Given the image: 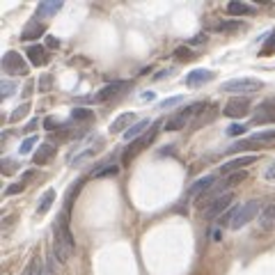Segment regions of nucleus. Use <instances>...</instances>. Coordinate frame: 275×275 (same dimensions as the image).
I'll return each instance as SVG.
<instances>
[{
    "mask_svg": "<svg viewBox=\"0 0 275 275\" xmlns=\"http://www.w3.org/2000/svg\"><path fill=\"white\" fill-rule=\"evenodd\" d=\"M69 211L71 209L64 206L62 213H60L58 220H55V227H53V252L62 264L71 259L73 250H76V241H73L71 227H69Z\"/></svg>",
    "mask_w": 275,
    "mask_h": 275,
    "instance_id": "f257e3e1",
    "label": "nucleus"
},
{
    "mask_svg": "<svg viewBox=\"0 0 275 275\" xmlns=\"http://www.w3.org/2000/svg\"><path fill=\"white\" fill-rule=\"evenodd\" d=\"M200 110H204V103L202 101H195V103H188L186 108H181V110H177V113L172 115V117L168 119V122L163 124V128L165 131H181L183 126H186L188 122H190L193 117H195Z\"/></svg>",
    "mask_w": 275,
    "mask_h": 275,
    "instance_id": "f03ea898",
    "label": "nucleus"
},
{
    "mask_svg": "<svg viewBox=\"0 0 275 275\" xmlns=\"http://www.w3.org/2000/svg\"><path fill=\"white\" fill-rule=\"evenodd\" d=\"M261 87H264V82L257 78H234V80L223 82V92H227V94H252Z\"/></svg>",
    "mask_w": 275,
    "mask_h": 275,
    "instance_id": "7ed1b4c3",
    "label": "nucleus"
},
{
    "mask_svg": "<svg viewBox=\"0 0 275 275\" xmlns=\"http://www.w3.org/2000/svg\"><path fill=\"white\" fill-rule=\"evenodd\" d=\"M257 213H261V211H259V200H250V202H245V204H241V209H236V213H234L232 225H229V227H232V229H241V227H245V225L250 223V220L255 218Z\"/></svg>",
    "mask_w": 275,
    "mask_h": 275,
    "instance_id": "20e7f679",
    "label": "nucleus"
},
{
    "mask_svg": "<svg viewBox=\"0 0 275 275\" xmlns=\"http://www.w3.org/2000/svg\"><path fill=\"white\" fill-rule=\"evenodd\" d=\"M158 128H160V122H156V124H151V128H149V133H142L138 140H133L131 142V147H128L126 151H124V160H131L133 156H138L145 147H149L151 142L156 140V135H158Z\"/></svg>",
    "mask_w": 275,
    "mask_h": 275,
    "instance_id": "39448f33",
    "label": "nucleus"
},
{
    "mask_svg": "<svg viewBox=\"0 0 275 275\" xmlns=\"http://www.w3.org/2000/svg\"><path fill=\"white\" fill-rule=\"evenodd\" d=\"M3 71L7 76H25L28 73V64L23 62V58L16 50H7L3 58Z\"/></svg>",
    "mask_w": 275,
    "mask_h": 275,
    "instance_id": "423d86ee",
    "label": "nucleus"
},
{
    "mask_svg": "<svg viewBox=\"0 0 275 275\" xmlns=\"http://www.w3.org/2000/svg\"><path fill=\"white\" fill-rule=\"evenodd\" d=\"M232 202H234V193H227V195L215 197L213 202H209V204H206L204 218H206V220H213L215 215H223V211H229Z\"/></svg>",
    "mask_w": 275,
    "mask_h": 275,
    "instance_id": "0eeeda50",
    "label": "nucleus"
},
{
    "mask_svg": "<svg viewBox=\"0 0 275 275\" xmlns=\"http://www.w3.org/2000/svg\"><path fill=\"white\" fill-rule=\"evenodd\" d=\"M248 108H250V99L248 96H232L225 103L223 115H227V117H243V115H248Z\"/></svg>",
    "mask_w": 275,
    "mask_h": 275,
    "instance_id": "6e6552de",
    "label": "nucleus"
},
{
    "mask_svg": "<svg viewBox=\"0 0 275 275\" xmlns=\"http://www.w3.org/2000/svg\"><path fill=\"white\" fill-rule=\"evenodd\" d=\"M126 87H128V82H126V80H115V82H110V85L101 87V90L96 92L94 96H87L85 101H92V103H101V101H108L110 96H115L117 92L126 90Z\"/></svg>",
    "mask_w": 275,
    "mask_h": 275,
    "instance_id": "1a4fd4ad",
    "label": "nucleus"
},
{
    "mask_svg": "<svg viewBox=\"0 0 275 275\" xmlns=\"http://www.w3.org/2000/svg\"><path fill=\"white\" fill-rule=\"evenodd\" d=\"M259 229H261V232H270V229H275V202H268V204L261 209V213H259Z\"/></svg>",
    "mask_w": 275,
    "mask_h": 275,
    "instance_id": "9d476101",
    "label": "nucleus"
},
{
    "mask_svg": "<svg viewBox=\"0 0 275 275\" xmlns=\"http://www.w3.org/2000/svg\"><path fill=\"white\" fill-rule=\"evenodd\" d=\"M211 78H213V71H209V69H193V71L183 78V82H186L188 87H197V85H202V82H209Z\"/></svg>",
    "mask_w": 275,
    "mask_h": 275,
    "instance_id": "9b49d317",
    "label": "nucleus"
},
{
    "mask_svg": "<svg viewBox=\"0 0 275 275\" xmlns=\"http://www.w3.org/2000/svg\"><path fill=\"white\" fill-rule=\"evenodd\" d=\"M25 55H28V60H30L32 67H44V64L48 62V58H46V48H44V46H39V44L28 46Z\"/></svg>",
    "mask_w": 275,
    "mask_h": 275,
    "instance_id": "f8f14e48",
    "label": "nucleus"
},
{
    "mask_svg": "<svg viewBox=\"0 0 275 275\" xmlns=\"http://www.w3.org/2000/svg\"><path fill=\"white\" fill-rule=\"evenodd\" d=\"M275 138V128H270V131H259L257 135H252L250 140H243V142H238V145H234V147H229L227 151H241L243 147H250V145H255V142H268V140H273Z\"/></svg>",
    "mask_w": 275,
    "mask_h": 275,
    "instance_id": "ddd939ff",
    "label": "nucleus"
},
{
    "mask_svg": "<svg viewBox=\"0 0 275 275\" xmlns=\"http://www.w3.org/2000/svg\"><path fill=\"white\" fill-rule=\"evenodd\" d=\"M215 186V177L213 174H206V177H202V179H197L195 183L190 186V190H188V195H204L206 190H211V188Z\"/></svg>",
    "mask_w": 275,
    "mask_h": 275,
    "instance_id": "4468645a",
    "label": "nucleus"
},
{
    "mask_svg": "<svg viewBox=\"0 0 275 275\" xmlns=\"http://www.w3.org/2000/svg\"><path fill=\"white\" fill-rule=\"evenodd\" d=\"M133 122H135V113H122L117 119H113V124H110V131H113V133H119V131L126 133L128 128H131Z\"/></svg>",
    "mask_w": 275,
    "mask_h": 275,
    "instance_id": "2eb2a0df",
    "label": "nucleus"
},
{
    "mask_svg": "<svg viewBox=\"0 0 275 275\" xmlns=\"http://www.w3.org/2000/svg\"><path fill=\"white\" fill-rule=\"evenodd\" d=\"M44 32H46V25H44V23H39L37 18H32V21H28V25L23 28L21 37H23V39H39Z\"/></svg>",
    "mask_w": 275,
    "mask_h": 275,
    "instance_id": "dca6fc26",
    "label": "nucleus"
},
{
    "mask_svg": "<svg viewBox=\"0 0 275 275\" xmlns=\"http://www.w3.org/2000/svg\"><path fill=\"white\" fill-rule=\"evenodd\" d=\"M252 163H257V156H255V154H252V156H238V158H234V160H229V163H225L223 168H220V172L227 174V172H232V170H241V168H245V165H252Z\"/></svg>",
    "mask_w": 275,
    "mask_h": 275,
    "instance_id": "f3484780",
    "label": "nucleus"
},
{
    "mask_svg": "<svg viewBox=\"0 0 275 275\" xmlns=\"http://www.w3.org/2000/svg\"><path fill=\"white\" fill-rule=\"evenodd\" d=\"M257 9L252 7V5H245V3H238V0H232V3L227 5V14H232V16H252Z\"/></svg>",
    "mask_w": 275,
    "mask_h": 275,
    "instance_id": "a211bd4d",
    "label": "nucleus"
},
{
    "mask_svg": "<svg viewBox=\"0 0 275 275\" xmlns=\"http://www.w3.org/2000/svg\"><path fill=\"white\" fill-rule=\"evenodd\" d=\"M53 156H55V147L50 145V142H44V145L37 149V154L32 156V160H35L37 165H46L50 158H53Z\"/></svg>",
    "mask_w": 275,
    "mask_h": 275,
    "instance_id": "6ab92c4d",
    "label": "nucleus"
},
{
    "mask_svg": "<svg viewBox=\"0 0 275 275\" xmlns=\"http://www.w3.org/2000/svg\"><path fill=\"white\" fill-rule=\"evenodd\" d=\"M60 9H62V3H60V0H46V3H39V7H37V16L39 18L53 16V14H58Z\"/></svg>",
    "mask_w": 275,
    "mask_h": 275,
    "instance_id": "aec40b11",
    "label": "nucleus"
},
{
    "mask_svg": "<svg viewBox=\"0 0 275 275\" xmlns=\"http://www.w3.org/2000/svg\"><path fill=\"white\" fill-rule=\"evenodd\" d=\"M149 126V119H140V122H135L131 128H128L126 133H124V140L126 142H133V140H138V138L142 135V131Z\"/></svg>",
    "mask_w": 275,
    "mask_h": 275,
    "instance_id": "412c9836",
    "label": "nucleus"
},
{
    "mask_svg": "<svg viewBox=\"0 0 275 275\" xmlns=\"http://www.w3.org/2000/svg\"><path fill=\"white\" fill-rule=\"evenodd\" d=\"M53 200H55V190H53V188H50V190H46L44 195H41L39 204H37V213H39V215H44L46 211L50 209V204H53Z\"/></svg>",
    "mask_w": 275,
    "mask_h": 275,
    "instance_id": "4be33fe9",
    "label": "nucleus"
},
{
    "mask_svg": "<svg viewBox=\"0 0 275 275\" xmlns=\"http://www.w3.org/2000/svg\"><path fill=\"white\" fill-rule=\"evenodd\" d=\"M28 110H30V103H23V105H18V108H14V113L9 115V122H18V119H23L28 115Z\"/></svg>",
    "mask_w": 275,
    "mask_h": 275,
    "instance_id": "5701e85b",
    "label": "nucleus"
},
{
    "mask_svg": "<svg viewBox=\"0 0 275 275\" xmlns=\"http://www.w3.org/2000/svg\"><path fill=\"white\" fill-rule=\"evenodd\" d=\"M14 92H16V82H12V80H3L0 82V94L7 99V96H12Z\"/></svg>",
    "mask_w": 275,
    "mask_h": 275,
    "instance_id": "b1692460",
    "label": "nucleus"
},
{
    "mask_svg": "<svg viewBox=\"0 0 275 275\" xmlns=\"http://www.w3.org/2000/svg\"><path fill=\"white\" fill-rule=\"evenodd\" d=\"M238 25H241V21H227V23H218L215 30L218 32H232V30H236Z\"/></svg>",
    "mask_w": 275,
    "mask_h": 275,
    "instance_id": "393cba45",
    "label": "nucleus"
},
{
    "mask_svg": "<svg viewBox=\"0 0 275 275\" xmlns=\"http://www.w3.org/2000/svg\"><path fill=\"white\" fill-rule=\"evenodd\" d=\"M71 119H92V113L87 108H73L71 110Z\"/></svg>",
    "mask_w": 275,
    "mask_h": 275,
    "instance_id": "a878e982",
    "label": "nucleus"
},
{
    "mask_svg": "<svg viewBox=\"0 0 275 275\" xmlns=\"http://www.w3.org/2000/svg\"><path fill=\"white\" fill-rule=\"evenodd\" d=\"M37 145V135H30V138H25V140H23V145H21V154H30V149L32 147Z\"/></svg>",
    "mask_w": 275,
    "mask_h": 275,
    "instance_id": "bb28decb",
    "label": "nucleus"
},
{
    "mask_svg": "<svg viewBox=\"0 0 275 275\" xmlns=\"http://www.w3.org/2000/svg\"><path fill=\"white\" fill-rule=\"evenodd\" d=\"M117 172H119L117 165H105L103 170H96L94 177H108V174H117Z\"/></svg>",
    "mask_w": 275,
    "mask_h": 275,
    "instance_id": "cd10ccee",
    "label": "nucleus"
},
{
    "mask_svg": "<svg viewBox=\"0 0 275 275\" xmlns=\"http://www.w3.org/2000/svg\"><path fill=\"white\" fill-rule=\"evenodd\" d=\"M243 133H245V126H241V124H232V126L227 128V135H232V138L243 135Z\"/></svg>",
    "mask_w": 275,
    "mask_h": 275,
    "instance_id": "c85d7f7f",
    "label": "nucleus"
},
{
    "mask_svg": "<svg viewBox=\"0 0 275 275\" xmlns=\"http://www.w3.org/2000/svg\"><path fill=\"white\" fill-rule=\"evenodd\" d=\"M264 53H275V30L268 35V41L264 44Z\"/></svg>",
    "mask_w": 275,
    "mask_h": 275,
    "instance_id": "c756f323",
    "label": "nucleus"
},
{
    "mask_svg": "<svg viewBox=\"0 0 275 275\" xmlns=\"http://www.w3.org/2000/svg\"><path fill=\"white\" fill-rule=\"evenodd\" d=\"M21 190H25V183L18 181V183H12V186H9L5 193H7V195H16V193H21Z\"/></svg>",
    "mask_w": 275,
    "mask_h": 275,
    "instance_id": "7c9ffc66",
    "label": "nucleus"
},
{
    "mask_svg": "<svg viewBox=\"0 0 275 275\" xmlns=\"http://www.w3.org/2000/svg\"><path fill=\"white\" fill-rule=\"evenodd\" d=\"M179 101H181V96H172V99H165L158 103V108H172V105H177Z\"/></svg>",
    "mask_w": 275,
    "mask_h": 275,
    "instance_id": "2f4dec72",
    "label": "nucleus"
},
{
    "mask_svg": "<svg viewBox=\"0 0 275 275\" xmlns=\"http://www.w3.org/2000/svg\"><path fill=\"white\" fill-rule=\"evenodd\" d=\"M174 55H177L179 60H190V48H186V46H181V48L174 50Z\"/></svg>",
    "mask_w": 275,
    "mask_h": 275,
    "instance_id": "473e14b6",
    "label": "nucleus"
},
{
    "mask_svg": "<svg viewBox=\"0 0 275 275\" xmlns=\"http://www.w3.org/2000/svg\"><path fill=\"white\" fill-rule=\"evenodd\" d=\"M264 177H266V179H275V160L270 163V168L264 172Z\"/></svg>",
    "mask_w": 275,
    "mask_h": 275,
    "instance_id": "72a5a7b5",
    "label": "nucleus"
},
{
    "mask_svg": "<svg viewBox=\"0 0 275 275\" xmlns=\"http://www.w3.org/2000/svg\"><path fill=\"white\" fill-rule=\"evenodd\" d=\"M46 39H48V41H46V46H48V48H58V46H60V41L55 39V37H46Z\"/></svg>",
    "mask_w": 275,
    "mask_h": 275,
    "instance_id": "f704fd0d",
    "label": "nucleus"
},
{
    "mask_svg": "<svg viewBox=\"0 0 275 275\" xmlns=\"http://www.w3.org/2000/svg\"><path fill=\"white\" fill-rule=\"evenodd\" d=\"M142 101H154V92H142Z\"/></svg>",
    "mask_w": 275,
    "mask_h": 275,
    "instance_id": "c9c22d12",
    "label": "nucleus"
},
{
    "mask_svg": "<svg viewBox=\"0 0 275 275\" xmlns=\"http://www.w3.org/2000/svg\"><path fill=\"white\" fill-rule=\"evenodd\" d=\"M193 44H202V41H206V35H197V37H193Z\"/></svg>",
    "mask_w": 275,
    "mask_h": 275,
    "instance_id": "e433bc0d",
    "label": "nucleus"
},
{
    "mask_svg": "<svg viewBox=\"0 0 275 275\" xmlns=\"http://www.w3.org/2000/svg\"><path fill=\"white\" fill-rule=\"evenodd\" d=\"M48 85H50V78H48V76H46V78H44V80H41L39 90H46V87H48Z\"/></svg>",
    "mask_w": 275,
    "mask_h": 275,
    "instance_id": "4c0bfd02",
    "label": "nucleus"
},
{
    "mask_svg": "<svg viewBox=\"0 0 275 275\" xmlns=\"http://www.w3.org/2000/svg\"><path fill=\"white\" fill-rule=\"evenodd\" d=\"M44 126H46V128H53V126H55V119H53V117H48V119L44 122Z\"/></svg>",
    "mask_w": 275,
    "mask_h": 275,
    "instance_id": "58836bf2",
    "label": "nucleus"
},
{
    "mask_svg": "<svg viewBox=\"0 0 275 275\" xmlns=\"http://www.w3.org/2000/svg\"><path fill=\"white\" fill-rule=\"evenodd\" d=\"M21 275H32V270H30V264H28V268L25 270H23V273Z\"/></svg>",
    "mask_w": 275,
    "mask_h": 275,
    "instance_id": "ea45409f",
    "label": "nucleus"
}]
</instances>
